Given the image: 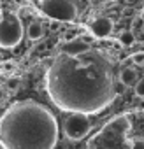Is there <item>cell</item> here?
I'll use <instances>...</instances> for the list:
<instances>
[{
  "label": "cell",
  "mask_w": 144,
  "mask_h": 149,
  "mask_svg": "<svg viewBox=\"0 0 144 149\" xmlns=\"http://www.w3.org/2000/svg\"><path fill=\"white\" fill-rule=\"evenodd\" d=\"M120 42H121V46H125V47L134 46V44H135V32H132V30L121 32V35H120Z\"/></svg>",
  "instance_id": "obj_10"
},
{
  "label": "cell",
  "mask_w": 144,
  "mask_h": 149,
  "mask_svg": "<svg viewBox=\"0 0 144 149\" xmlns=\"http://www.w3.org/2000/svg\"><path fill=\"white\" fill-rule=\"evenodd\" d=\"M78 39V33L76 32H65V35H63V44L65 42H72V40H76Z\"/></svg>",
  "instance_id": "obj_13"
},
{
  "label": "cell",
  "mask_w": 144,
  "mask_h": 149,
  "mask_svg": "<svg viewBox=\"0 0 144 149\" xmlns=\"http://www.w3.org/2000/svg\"><path fill=\"white\" fill-rule=\"evenodd\" d=\"M92 32H93V35L95 37H107L111 32H113V21L109 19V18H99V19H95L93 23H92Z\"/></svg>",
  "instance_id": "obj_7"
},
{
  "label": "cell",
  "mask_w": 144,
  "mask_h": 149,
  "mask_svg": "<svg viewBox=\"0 0 144 149\" xmlns=\"http://www.w3.org/2000/svg\"><path fill=\"white\" fill-rule=\"evenodd\" d=\"M63 132L70 140H81L92 132V121L86 114H69L63 119Z\"/></svg>",
  "instance_id": "obj_5"
},
{
  "label": "cell",
  "mask_w": 144,
  "mask_h": 149,
  "mask_svg": "<svg viewBox=\"0 0 144 149\" xmlns=\"http://www.w3.org/2000/svg\"><path fill=\"white\" fill-rule=\"evenodd\" d=\"M130 149H144V140L142 139H135L132 142V147Z\"/></svg>",
  "instance_id": "obj_14"
},
{
  "label": "cell",
  "mask_w": 144,
  "mask_h": 149,
  "mask_svg": "<svg viewBox=\"0 0 144 149\" xmlns=\"http://www.w3.org/2000/svg\"><path fill=\"white\" fill-rule=\"evenodd\" d=\"M88 51H90V46L81 39H76L72 42H65L63 47H62V54L70 56V58H78L81 54H86Z\"/></svg>",
  "instance_id": "obj_6"
},
{
  "label": "cell",
  "mask_w": 144,
  "mask_h": 149,
  "mask_svg": "<svg viewBox=\"0 0 144 149\" xmlns=\"http://www.w3.org/2000/svg\"><path fill=\"white\" fill-rule=\"evenodd\" d=\"M20 86H21V81L18 77H9L6 81V90H9V91H18Z\"/></svg>",
  "instance_id": "obj_11"
},
{
  "label": "cell",
  "mask_w": 144,
  "mask_h": 149,
  "mask_svg": "<svg viewBox=\"0 0 144 149\" xmlns=\"http://www.w3.org/2000/svg\"><path fill=\"white\" fill-rule=\"evenodd\" d=\"M4 149H55L58 123L53 112L35 100H23L6 111L0 119Z\"/></svg>",
  "instance_id": "obj_2"
},
{
  "label": "cell",
  "mask_w": 144,
  "mask_h": 149,
  "mask_svg": "<svg viewBox=\"0 0 144 149\" xmlns=\"http://www.w3.org/2000/svg\"><path fill=\"white\" fill-rule=\"evenodd\" d=\"M13 70H14V65H13V63L7 61V63L2 65V74H4V72H13Z\"/></svg>",
  "instance_id": "obj_15"
},
{
  "label": "cell",
  "mask_w": 144,
  "mask_h": 149,
  "mask_svg": "<svg viewBox=\"0 0 144 149\" xmlns=\"http://www.w3.org/2000/svg\"><path fill=\"white\" fill-rule=\"evenodd\" d=\"M118 81H120L125 88H128V86H135L137 81H139V74H137L135 68H132V67H125V68L120 72Z\"/></svg>",
  "instance_id": "obj_8"
},
{
  "label": "cell",
  "mask_w": 144,
  "mask_h": 149,
  "mask_svg": "<svg viewBox=\"0 0 144 149\" xmlns=\"http://www.w3.org/2000/svg\"><path fill=\"white\" fill-rule=\"evenodd\" d=\"M113 65L92 49L70 58L60 54L48 70V93L51 100L70 114H95L114 98Z\"/></svg>",
  "instance_id": "obj_1"
},
{
  "label": "cell",
  "mask_w": 144,
  "mask_h": 149,
  "mask_svg": "<svg viewBox=\"0 0 144 149\" xmlns=\"http://www.w3.org/2000/svg\"><path fill=\"white\" fill-rule=\"evenodd\" d=\"M134 90H135V95H137L139 98H144V77L137 81V84L134 86Z\"/></svg>",
  "instance_id": "obj_12"
},
{
  "label": "cell",
  "mask_w": 144,
  "mask_h": 149,
  "mask_svg": "<svg viewBox=\"0 0 144 149\" xmlns=\"http://www.w3.org/2000/svg\"><path fill=\"white\" fill-rule=\"evenodd\" d=\"M134 60H135L137 65H142V63H144V54H141V53H139V54H134Z\"/></svg>",
  "instance_id": "obj_16"
},
{
  "label": "cell",
  "mask_w": 144,
  "mask_h": 149,
  "mask_svg": "<svg viewBox=\"0 0 144 149\" xmlns=\"http://www.w3.org/2000/svg\"><path fill=\"white\" fill-rule=\"evenodd\" d=\"M2 81H4V74L0 72V84H2Z\"/></svg>",
  "instance_id": "obj_18"
},
{
  "label": "cell",
  "mask_w": 144,
  "mask_h": 149,
  "mask_svg": "<svg viewBox=\"0 0 144 149\" xmlns=\"http://www.w3.org/2000/svg\"><path fill=\"white\" fill-rule=\"evenodd\" d=\"M0 21H2V14H0Z\"/></svg>",
  "instance_id": "obj_19"
},
{
  "label": "cell",
  "mask_w": 144,
  "mask_h": 149,
  "mask_svg": "<svg viewBox=\"0 0 144 149\" xmlns=\"http://www.w3.org/2000/svg\"><path fill=\"white\" fill-rule=\"evenodd\" d=\"M37 7L44 16L58 23L74 21L78 16V6L70 0H44L37 4Z\"/></svg>",
  "instance_id": "obj_3"
},
{
  "label": "cell",
  "mask_w": 144,
  "mask_h": 149,
  "mask_svg": "<svg viewBox=\"0 0 144 149\" xmlns=\"http://www.w3.org/2000/svg\"><path fill=\"white\" fill-rule=\"evenodd\" d=\"M23 39V25L21 19L14 14H9L0 21V47L13 49Z\"/></svg>",
  "instance_id": "obj_4"
},
{
  "label": "cell",
  "mask_w": 144,
  "mask_h": 149,
  "mask_svg": "<svg viewBox=\"0 0 144 149\" xmlns=\"http://www.w3.org/2000/svg\"><path fill=\"white\" fill-rule=\"evenodd\" d=\"M4 100H6V93H4V90H2V86H0V105L4 104Z\"/></svg>",
  "instance_id": "obj_17"
},
{
  "label": "cell",
  "mask_w": 144,
  "mask_h": 149,
  "mask_svg": "<svg viewBox=\"0 0 144 149\" xmlns=\"http://www.w3.org/2000/svg\"><path fill=\"white\" fill-rule=\"evenodd\" d=\"M25 33H27V37H28L30 40H39V39L44 35V28H42V25H41V23L32 21V23L27 26Z\"/></svg>",
  "instance_id": "obj_9"
}]
</instances>
